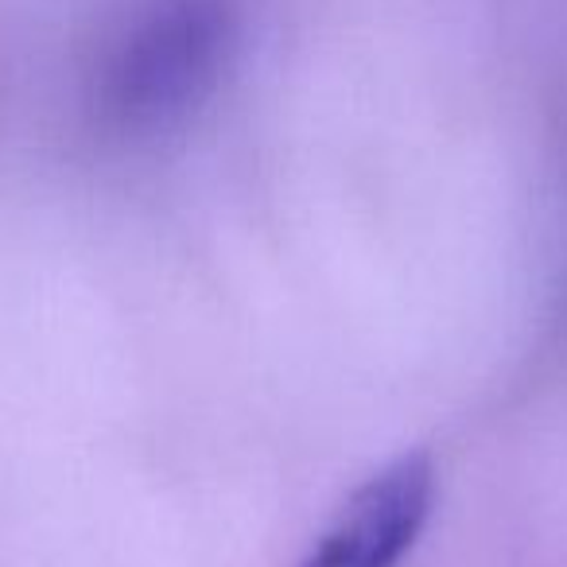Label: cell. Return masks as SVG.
I'll return each instance as SVG.
<instances>
[{
    "mask_svg": "<svg viewBox=\"0 0 567 567\" xmlns=\"http://www.w3.org/2000/svg\"><path fill=\"white\" fill-rule=\"evenodd\" d=\"M432 497V463L424 455L401 458L350 497L303 567H396L427 525Z\"/></svg>",
    "mask_w": 567,
    "mask_h": 567,
    "instance_id": "cell-2",
    "label": "cell"
},
{
    "mask_svg": "<svg viewBox=\"0 0 567 567\" xmlns=\"http://www.w3.org/2000/svg\"><path fill=\"white\" fill-rule=\"evenodd\" d=\"M241 32L237 0H156L110 51L97 113L117 133H159L214 94Z\"/></svg>",
    "mask_w": 567,
    "mask_h": 567,
    "instance_id": "cell-1",
    "label": "cell"
}]
</instances>
